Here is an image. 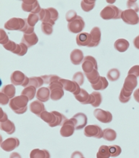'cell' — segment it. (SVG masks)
Instances as JSON below:
<instances>
[{
    "mask_svg": "<svg viewBox=\"0 0 139 158\" xmlns=\"http://www.w3.org/2000/svg\"><path fill=\"white\" fill-rule=\"evenodd\" d=\"M40 118L43 121L47 123L50 127H56L59 126H62L64 123L68 120L65 115L57 111H44L41 114Z\"/></svg>",
    "mask_w": 139,
    "mask_h": 158,
    "instance_id": "obj_1",
    "label": "cell"
},
{
    "mask_svg": "<svg viewBox=\"0 0 139 158\" xmlns=\"http://www.w3.org/2000/svg\"><path fill=\"white\" fill-rule=\"evenodd\" d=\"M28 100L27 97L20 95L12 99L9 103V106L14 113L22 115L26 113L28 110Z\"/></svg>",
    "mask_w": 139,
    "mask_h": 158,
    "instance_id": "obj_2",
    "label": "cell"
},
{
    "mask_svg": "<svg viewBox=\"0 0 139 158\" xmlns=\"http://www.w3.org/2000/svg\"><path fill=\"white\" fill-rule=\"evenodd\" d=\"M38 16L43 23H49L54 26L55 22L59 19V12L53 7L41 9Z\"/></svg>",
    "mask_w": 139,
    "mask_h": 158,
    "instance_id": "obj_3",
    "label": "cell"
},
{
    "mask_svg": "<svg viewBox=\"0 0 139 158\" xmlns=\"http://www.w3.org/2000/svg\"><path fill=\"white\" fill-rule=\"evenodd\" d=\"M121 10L115 5H107L100 12V17L103 20H118L121 18Z\"/></svg>",
    "mask_w": 139,
    "mask_h": 158,
    "instance_id": "obj_4",
    "label": "cell"
},
{
    "mask_svg": "<svg viewBox=\"0 0 139 158\" xmlns=\"http://www.w3.org/2000/svg\"><path fill=\"white\" fill-rule=\"evenodd\" d=\"M28 24L27 18L22 19L19 18H12L5 23V28L8 31H23Z\"/></svg>",
    "mask_w": 139,
    "mask_h": 158,
    "instance_id": "obj_5",
    "label": "cell"
},
{
    "mask_svg": "<svg viewBox=\"0 0 139 158\" xmlns=\"http://www.w3.org/2000/svg\"><path fill=\"white\" fill-rule=\"evenodd\" d=\"M48 89L51 91V99L53 101H58L64 97V87L60 81H56L51 83L49 84Z\"/></svg>",
    "mask_w": 139,
    "mask_h": 158,
    "instance_id": "obj_6",
    "label": "cell"
},
{
    "mask_svg": "<svg viewBox=\"0 0 139 158\" xmlns=\"http://www.w3.org/2000/svg\"><path fill=\"white\" fill-rule=\"evenodd\" d=\"M10 81L14 86H22V87H28L30 78H28L20 70H15L10 76Z\"/></svg>",
    "mask_w": 139,
    "mask_h": 158,
    "instance_id": "obj_7",
    "label": "cell"
},
{
    "mask_svg": "<svg viewBox=\"0 0 139 158\" xmlns=\"http://www.w3.org/2000/svg\"><path fill=\"white\" fill-rule=\"evenodd\" d=\"M121 18L126 24L135 26L139 23V17L137 12L133 10L128 9L123 11Z\"/></svg>",
    "mask_w": 139,
    "mask_h": 158,
    "instance_id": "obj_8",
    "label": "cell"
},
{
    "mask_svg": "<svg viewBox=\"0 0 139 158\" xmlns=\"http://www.w3.org/2000/svg\"><path fill=\"white\" fill-rule=\"evenodd\" d=\"M22 9L25 12L36 15H38L41 10V6L37 0H23Z\"/></svg>",
    "mask_w": 139,
    "mask_h": 158,
    "instance_id": "obj_9",
    "label": "cell"
},
{
    "mask_svg": "<svg viewBox=\"0 0 139 158\" xmlns=\"http://www.w3.org/2000/svg\"><path fill=\"white\" fill-rule=\"evenodd\" d=\"M84 134L87 137L101 139L103 137V131L100 126L97 125H89L84 128Z\"/></svg>",
    "mask_w": 139,
    "mask_h": 158,
    "instance_id": "obj_10",
    "label": "cell"
},
{
    "mask_svg": "<svg viewBox=\"0 0 139 158\" xmlns=\"http://www.w3.org/2000/svg\"><path fill=\"white\" fill-rule=\"evenodd\" d=\"M68 29L70 32L73 34H79L84 30L85 27V23L84 19L81 16H77L76 19H74L72 22L68 23Z\"/></svg>",
    "mask_w": 139,
    "mask_h": 158,
    "instance_id": "obj_11",
    "label": "cell"
},
{
    "mask_svg": "<svg viewBox=\"0 0 139 158\" xmlns=\"http://www.w3.org/2000/svg\"><path fill=\"white\" fill-rule=\"evenodd\" d=\"M84 74L90 73L93 70H97V62L96 59L92 56H86L83 60L82 65Z\"/></svg>",
    "mask_w": 139,
    "mask_h": 158,
    "instance_id": "obj_12",
    "label": "cell"
},
{
    "mask_svg": "<svg viewBox=\"0 0 139 158\" xmlns=\"http://www.w3.org/2000/svg\"><path fill=\"white\" fill-rule=\"evenodd\" d=\"M60 81L61 82L62 85H63L64 89H65L66 91H69L72 94H74V95H77L80 93L81 89L80 86L78 84H76V82L73 81L67 80V79H63L61 78L60 80Z\"/></svg>",
    "mask_w": 139,
    "mask_h": 158,
    "instance_id": "obj_13",
    "label": "cell"
},
{
    "mask_svg": "<svg viewBox=\"0 0 139 158\" xmlns=\"http://www.w3.org/2000/svg\"><path fill=\"white\" fill-rule=\"evenodd\" d=\"M71 120L74 123L76 130H81L86 127L87 124V117L84 113H79L71 118Z\"/></svg>",
    "mask_w": 139,
    "mask_h": 158,
    "instance_id": "obj_14",
    "label": "cell"
},
{
    "mask_svg": "<svg viewBox=\"0 0 139 158\" xmlns=\"http://www.w3.org/2000/svg\"><path fill=\"white\" fill-rule=\"evenodd\" d=\"M94 116L97 120L102 123H110L113 120V115L110 112L102 109H96L94 111Z\"/></svg>",
    "mask_w": 139,
    "mask_h": 158,
    "instance_id": "obj_15",
    "label": "cell"
},
{
    "mask_svg": "<svg viewBox=\"0 0 139 158\" xmlns=\"http://www.w3.org/2000/svg\"><path fill=\"white\" fill-rule=\"evenodd\" d=\"M20 140L16 137L8 138L1 144V147L5 152H12L19 147Z\"/></svg>",
    "mask_w": 139,
    "mask_h": 158,
    "instance_id": "obj_16",
    "label": "cell"
},
{
    "mask_svg": "<svg viewBox=\"0 0 139 158\" xmlns=\"http://www.w3.org/2000/svg\"><path fill=\"white\" fill-rule=\"evenodd\" d=\"M75 126L71 120H67L61 126L60 129V134L63 137H69L74 134Z\"/></svg>",
    "mask_w": 139,
    "mask_h": 158,
    "instance_id": "obj_17",
    "label": "cell"
},
{
    "mask_svg": "<svg viewBox=\"0 0 139 158\" xmlns=\"http://www.w3.org/2000/svg\"><path fill=\"white\" fill-rule=\"evenodd\" d=\"M138 85V81H137V77L133 75H128L124 81V84L123 88L128 91H132L133 92V90L136 88Z\"/></svg>",
    "mask_w": 139,
    "mask_h": 158,
    "instance_id": "obj_18",
    "label": "cell"
},
{
    "mask_svg": "<svg viewBox=\"0 0 139 158\" xmlns=\"http://www.w3.org/2000/svg\"><path fill=\"white\" fill-rule=\"evenodd\" d=\"M92 37V42L87 47H96L99 44L101 41V30L98 27H95L90 31Z\"/></svg>",
    "mask_w": 139,
    "mask_h": 158,
    "instance_id": "obj_19",
    "label": "cell"
},
{
    "mask_svg": "<svg viewBox=\"0 0 139 158\" xmlns=\"http://www.w3.org/2000/svg\"><path fill=\"white\" fill-rule=\"evenodd\" d=\"M76 41L77 45L80 47H88L92 42V37L88 33H81L76 36Z\"/></svg>",
    "mask_w": 139,
    "mask_h": 158,
    "instance_id": "obj_20",
    "label": "cell"
},
{
    "mask_svg": "<svg viewBox=\"0 0 139 158\" xmlns=\"http://www.w3.org/2000/svg\"><path fill=\"white\" fill-rule=\"evenodd\" d=\"M38 42V37L35 32L30 34H25L22 36L21 43L25 44L28 47H31L37 44Z\"/></svg>",
    "mask_w": 139,
    "mask_h": 158,
    "instance_id": "obj_21",
    "label": "cell"
},
{
    "mask_svg": "<svg viewBox=\"0 0 139 158\" xmlns=\"http://www.w3.org/2000/svg\"><path fill=\"white\" fill-rule=\"evenodd\" d=\"M30 110L31 113H33L35 115H36L38 117H40L41 114L43 112L45 111V107L44 104L41 101H34L30 103Z\"/></svg>",
    "mask_w": 139,
    "mask_h": 158,
    "instance_id": "obj_22",
    "label": "cell"
},
{
    "mask_svg": "<svg viewBox=\"0 0 139 158\" xmlns=\"http://www.w3.org/2000/svg\"><path fill=\"white\" fill-rule=\"evenodd\" d=\"M84 59V54H83V52L80 50V49H74L71 54H70V60H71V63L75 65H80L82 62H83Z\"/></svg>",
    "mask_w": 139,
    "mask_h": 158,
    "instance_id": "obj_23",
    "label": "cell"
},
{
    "mask_svg": "<svg viewBox=\"0 0 139 158\" xmlns=\"http://www.w3.org/2000/svg\"><path fill=\"white\" fill-rule=\"evenodd\" d=\"M36 98L42 102H46L51 98V91L47 87L40 88L37 91Z\"/></svg>",
    "mask_w": 139,
    "mask_h": 158,
    "instance_id": "obj_24",
    "label": "cell"
},
{
    "mask_svg": "<svg viewBox=\"0 0 139 158\" xmlns=\"http://www.w3.org/2000/svg\"><path fill=\"white\" fill-rule=\"evenodd\" d=\"M74 97H75L76 100L79 102L82 105H88V104H90V94H89L87 91L84 89H81L80 93L77 95H74Z\"/></svg>",
    "mask_w": 139,
    "mask_h": 158,
    "instance_id": "obj_25",
    "label": "cell"
},
{
    "mask_svg": "<svg viewBox=\"0 0 139 158\" xmlns=\"http://www.w3.org/2000/svg\"><path fill=\"white\" fill-rule=\"evenodd\" d=\"M130 44L128 41L124 39H119L117 41H115L114 44V47L116 50L120 52H124L127 51V49L129 47Z\"/></svg>",
    "mask_w": 139,
    "mask_h": 158,
    "instance_id": "obj_26",
    "label": "cell"
},
{
    "mask_svg": "<svg viewBox=\"0 0 139 158\" xmlns=\"http://www.w3.org/2000/svg\"><path fill=\"white\" fill-rule=\"evenodd\" d=\"M30 158H51V155L47 149H35L30 153Z\"/></svg>",
    "mask_w": 139,
    "mask_h": 158,
    "instance_id": "obj_27",
    "label": "cell"
},
{
    "mask_svg": "<svg viewBox=\"0 0 139 158\" xmlns=\"http://www.w3.org/2000/svg\"><path fill=\"white\" fill-rule=\"evenodd\" d=\"M0 128H1L2 131L7 133L10 135L13 134L15 132V126H14V123L10 120H7L5 122L1 123Z\"/></svg>",
    "mask_w": 139,
    "mask_h": 158,
    "instance_id": "obj_28",
    "label": "cell"
},
{
    "mask_svg": "<svg viewBox=\"0 0 139 158\" xmlns=\"http://www.w3.org/2000/svg\"><path fill=\"white\" fill-rule=\"evenodd\" d=\"M90 105L94 107H99L102 102V97L101 93L98 91H94L90 94Z\"/></svg>",
    "mask_w": 139,
    "mask_h": 158,
    "instance_id": "obj_29",
    "label": "cell"
},
{
    "mask_svg": "<svg viewBox=\"0 0 139 158\" xmlns=\"http://www.w3.org/2000/svg\"><path fill=\"white\" fill-rule=\"evenodd\" d=\"M102 138L105 141H115L117 138V133L115 132V130L112 128H105L103 131V137Z\"/></svg>",
    "mask_w": 139,
    "mask_h": 158,
    "instance_id": "obj_30",
    "label": "cell"
},
{
    "mask_svg": "<svg viewBox=\"0 0 139 158\" xmlns=\"http://www.w3.org/2000/svg\"><path fill=\"white\" fill-rule=\"evenodd\" d=\"M1 92L5 94L10 99H13L16 94V89L13 84H8L3 86L1 89Z\"/></svg>",
    "mask_w": 139,
    "mask_h": 158,
    "instance_id": "obj_31",
    "label": "cell"
},
{
    "mask_svg": "<svg viewBox=\"0 0 139 158\" xmlns=\"http://www.w3.org/2000/svg\"><path fill=\"white\" fill-rule=\"evenodd\" d=\"M111 157L109 146L102 145L97 153V158H110Z\"/></svg>",
    "mask_w": 139,
    "mask_h": 158,
    "instance_id": "obj_32",
    "label": "cell"
},
{
    "mask_svg": "<svg viewBox=\"0 0 139 158\" xmlns=\"http://www.w3.org/2000/svg\"><path fill=\"white\" fill-rule=\"evenodd\" d=\"M36 88L34 86H30L25 88L22 91L21 95L25 96L28 98L29 100H32L34 98L35 96L36 95Z\"/></svg>",
    "mask_w": 139,
    "mask_h": 158,
    "instance_id": "obj_33",
    "label": "cell"
},
{
    "mask_svg": "<svg viewBox=\"0 0 139 158\" xmlns=\"http://www.w3.org/2000/svg\"><path fill=\"white\" fill-rule=\"evenodd\" d=\"M108 81L105 77L100 76V78H99V81L97 83V84L91 85L93 89L95 90H105V89L108 86Z\"/></svg>",
    "mask_w": 139,
    "mask_h": 158,
    "instance_id": "obj_34",
    "label": "cell"
},
{
    "mask_svg": "<svg viewBox=\"0 0 139 158\" xmlns=\"http://www.w3.org/2000/svg\"><path fill=\"white\" fill-rule=\"evenodd\" d=\"M96 1L95 0H83L81 2V7L84 12H90L94 9Z\"/></svg>",
    "mask_w": 139,
    "mask_h": 158,
    "instance_id": "obj_35",
    "label": "cell"
},
{
    "mask_svg": "<svg viewBox=\"0 0 139 158\" xmlns=\"http://www.w3.org/2000/svg\"><path fill=\"white\" fill-rule=\"evenodd\" d=\"M87 78L88 81L90 82L91 85L97 84L99 81V78H100V76H99V72L97 70H93L92 72L90 73L85 74Z\"/></svg>",
    "mask_w": 139,
    "mask_h": 158,
    "instance_id": "obj_36",
    "label": "cell"
},
{
    "mask_svg": "<svg viewBox=\"0 0 139 158\" xmlns=\"http://www.w3.org/2000/svg\"><path fill=\"white\" fill-rule=\"evenodd\" d=\"M133 92L132 91H128L125 90V89L122 88L121 91L119 95V100L121 103H127L130 100L131 98V95Z\"/></svg>",
    "mask_w": 139,
    "mask_h": 158,
    "instance_id": "obj_37",
    "label": "cell"
},
{
    "mask_svg": "<svg viewBox=\"0 0 139 158\" xmlns=\"http://www.w3.org/2000/svg\"><path fill=\"white\" fill-rule=\"evenodd\" d=\"M44 81L43 80V78L41 77H31L30 78V81H29L28 86H32L36 87V89L41 88L43 84H44Z\"/></svg>",
    "mask_w": 139,
    "mask_h": 158,
    "instance_id": "obj_38",
    "label": "cell"
},
{
    "mask_svg": "<svg viewBox=\"0 0 139 158\" xmlns=\"http://www.w3.org/2000/svg\"><path fill=\"white\" fill-rule=\"evenodd\" d=\"M120 76V73L119 70L117 69V68H113V69L110 70L108 72H107V78H108L109 81H115L119 79Z\"/></svg>",
    "mask_w": 139,
    "mask_h": 158,
    "instance_id": "obj_39",
    "label": "cell"
},
{
    "mask_svg": "<svg viewBox=\"0 0 139 158\" xmlns=\"http://www.w3.org/2000/svg\"><path fill=\"white\" fill-rule=\"evenodd\" d=\"M44 83L46 84H51V83L56 81H60L61 78L56 75H45V76H41Z\"/></svg>",
    "mask_w": 139,
    "mask_h": 158,
    "instance_id": "obj_40",
    "label": "cell"
},
{
    "mask_svg": "<svg viewBox=\"0 0 139 158\" xmlns=\"http://www.w3.org/2000/svg\"><path fill=\"white\" fill-rule=\"evenodd\" d=\"M28 47L25 44L20 43L19 44H17L16 50L13 53L18 56H24L25 55H26L27 52H28Z\"/></svg>",
    "mask_w": 139,
    "mask_h": 158,
    "instance_id": "obj_41",
    "label": "cell"
},
{
    "mask_svg": "<svg viewBox=\"0 0 139 158\" xmlns=\"http://www.w3.org/2000/svg\"><path fill=\"white\" fill-rule=\"evenodd\" d=\"M41 30L45 35H51L53 31V25L49 23H42Z\"/></svg>",
    "mask_w": 139,
    "mask_h": 158,
    "instance_id": "obj_42",
    "label": "cell"
},
{
    "mask_svg": "<svg viewBox=\"0 0 139 158\" xmlns=\"http://www.w3.org/2000/svg\"><path fill=\"white\" fill-rule=\"evenodd\" d=\"M38 20H40V18H39L38 15L36 14H30L27 18V22L30 27H34L36 26Z\"/></svg>",
    "mask_w": 139,
    "mask_h": 158,
    "instance_id": "obj_43",
    "label": "cell"
},
{
    "mask_svg": "<svg viewBox=\"0 0 139 158\" xmlns=\"http://www.w3.org/2000/svg\"><path fill=\"white\" fill-rule=\"evenodd\" d=\"M72 78H73V81L76 82V84H78L79 86H82V85L84 84V76L82 72H76V73H74Z\"/></svg>",
    "mask_w": 139,
    "mask_h": 158,
    "instance_id": "obj_44",
    "label": "cell"
},
{
    "mask_svg": "<svg viewBox=\"0 0 139 158\" xmlns=\"http://www.w3.org/2000/svg\"><path fill=\"white\" fill-rule=\"evenodd\" d=\"M109 148L110 151L111 157H116L119 156L122 152L121 148L118 145H111V146H109Z\"/></svg>",
    "mask_w": 139,
    "mask_h": 158,
    "instance_id": "obj_45",
    "label": "cell"
},
{
    "mask_svg": "<svg viewBox=\"0 0 139 158\" xmlns=\"http://www.w3.org/2000/svg\"><path fill=\"white\" fill-rule=\"evenodd\" d=\"M77 16V13H76V11H74L73 10H68L66 14V19L68 23H70L73 21L74 19H76Z\"/></svg>",
    "mask_w": 139,
    "mask_h": 158,
    "instance_id": "obj_46",
    "label": "cell"
},
{
    "mask_svg": "<svg viewBox=\"0 0 139 158\" xmlns=\"http://www.w3.org/2000/svg\"><path fill=\"white\" fill-rule=\"evenodd\" d=\"M3 47L5 49H7V50H8V51L12 52L13 53L16 50L17 47V44L15 42H14V41L10 40L9 42L7 43L5 45H3Z\"/></svg>",
    "mask_w": 139,
    "mask_h": 158,
    "instance_id": "obj_47",
    "label": "cell"
},
{
    "mask_svg": "<svg viewBox=\"0 0 139 158\" xmlns=\"http://www.w3.org/2000/svg\"><path fill=\"white\" fill-rule=\"evenodd\" d=\"M9 37H8L7 34H6L5 30L1 28V30H0V44L5 45L9 42Z\"/></svg>",
    "mask_w": 139,
    "mask_h": 158,
    "instance_id": "obj_48",
    "label": "cell"
},
{
    "mask_svg": "<svg viewBox=\"0 0 139 158\" xmlns=\"http://www.w3.org/2000/svg\"><path fill=\"white\" fill-rule=\"evenodd\" d=\"M127 7H128V8H129V9L135 10L136 12H138L139 11L138 6V5H137L136 1H128L127 2Z\"/></svg>",
    "mask_w": 139,
    "mask_h": 158,
    "instance_id": "obj_49",
    "label": "cell"
},
{
    "mask_svg": "<svg viewBox=\"0 0 139 158\" xmlns=\"http://www.w3.org/2000/svg\"><path fill=\"white\" fill-rule=\"evenodd\" d=\"M10 98L8 97L7 95L3 93H0V103H1L2 105H7L8 103H10Z\"/></svg>",
    "mask_w": 139,
    "mask_h": 158,
    "instance_id": "obj_50",
    "label": "cell"
},
{
    "mask_svg": "<svg viewBox=\"0 0 139 158\" xmlns=\"http://www.w3.org/2000/svg\"><path fill=\"white\" fill-rule=\"evenodd\" d=\"M128 75H133L136 77H139V65H134L128 71Z\"/></svg>",
    "mask_w": 139,
    "mask_h": 158,
    "instance_id": "obj_51",
    "label": "cell"
},
{
    "mask_svg": "<svg viewBox=\"0 0 139 158\" xmlns=\"http://www.w3.org/2000/svg\"><path fill=\"white\" fill-rule=\"evenodd\" d=\"M7 120H8L7 115L3 111V110L1 108V109H0V122L1 123L5 122V121H7Z\"/></svg>",
    "mask_w": 139,
    "mask_h": 158,
    "instance_id": "obj_52",
    "label": "cell"
},
{
    "mask_svg": "<svg viewBox=\"0 0 139 158\" xmlns=\"http://www.w3.org/2000/svg\"><path fill=\"white\" fill-rule=\"evenodd\" d=\"M84 157L83 154L79 151H75L72 153L71 158H82Z\"/></svg>",
    "mask_w": 139,
    "mask_h": 158,
    "instance_id": "obj_53",
    "label": "cell"
},
{
    "mask_svg": "<svg viewBox=\"0 0 139 158\" xmlns=\"http://www.w3.org/2000/svg\"><path fill=\"white\" fill-rule=\"evenodd\" d=\"M133 45L136 49H139V35L137 36L133 40Z\"/></svg>",
    "mask_w": 139,
    "mask_h": 158,
    "instance_id": "obj_54",
    "label": "cell"
},
{
    "mask_svg": "<svg viewBox=\"0 0 139 158\" xmlns=\"http://www.w3.org/2000/svg\"><path fill=\"white\" fill-rule=\"evenodd\" d=\"M133 96H134L135 100H136L137 102L139 103V89H136V90H135Z\"/></svg>",
    "mask_w": 139,
    "mask_h": 158,
    "instance_id": "obj_55",
    "label": "cell"
},
{
    "mask_svg": "<svg viewBox=\"0 0 139 158\" xmlns=\"http://www.w3.org/2000/svg\"><path fill=\"white\" fill-rule=\"evenodd\" d=\"M10 158H22V157L18 152H12L10 155Z\"/></svg>",
    "mask_w": 139,
    "mask_h": 158,
    "instance_id": "obj_56",
    "label": "cell"
},
{
    "mask_svg": "<svg viewBox=\"0 0 139 158\" xmlns=\"http://www.w3.org/2000/svg\"><path fill=\"white\" fill-rule=\"evenodd\" d=\"M82 158H84V157H82Z\"/></svg>",
    "mask_w": 139,
    "mask_h": 158,
    "instance_id": "obj_57",
    "label": "cell"
}]
</instances>
